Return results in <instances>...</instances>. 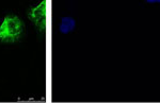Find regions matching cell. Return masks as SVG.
<instances>
[{
  "instance_id": "cell-3",
  "label": "cell",
  "mask_w": 160,
  "mask_h": 103,
  "mask_svg": "<svg viewBox=\"0 0 160 103\" xmlns=\"http://www.w3.org/2000/svg\"><path fill=\"white\" fill-rule=\"evenodd\" d=\"M76 28V21L72 17H62L60 26H59V32L62 34H68L73 32Z\"/></svg>"
},
{
  "instance_id": "cell-2",
  "label": "cell",
  "mask_w": 160,
  "mask_h": 103,
  "mask_svg": "<svg viewBox=\"0 0 160 103\" xmlns=\"http://www.w3.org/2000/svg\"><path fill=\"white\" fill-rule=\"evenodd\" d=\"M46 15H47V0H42L37 7L30 9L28 12V18L34 24L41 33L46 30Z\"/></svg>"
},
{
  "instance_id": "cell-1",
  "label": "cell",
  "mask_w": 160,
  "mask_h": 103,
  "mask_svg": "<svg viewBox=\"0 0 160 103\" xmlns=\"http://www.w3.org/2000/svg\"><path fill=\"white\" fill-rule=\"evenodd\" d=\"M25 31V24L16 15H7L0 25V42L14 44L22 37Z\"/></svg>"
},
{
  "instance_id": "cell-4",
  "label": "cell",
  "mask_w": 160,
  "mask_h": 103,
  "mask_svg": "<svg viewBox=\"0 0 160 103\" xmlns=\"http://www.w3.org/2000/svg\"><path fill=\"white\" fill-rule=\"evenodd\" d=\"M146 3L149 4H154V3H160V0H144Z\"/></svg>"
}]
</instances>
